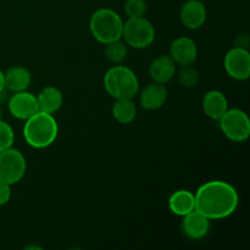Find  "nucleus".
<instances>
[{
	"instance_id": "nucleus-11",
	"label": "nucleus",
	"mask_w": 250,
	"mask_h": 250,
	"mask_svg": "<svg viewBox=\"0 0 250 250\" xmlns=\"http://www.w3.org/2000/svg\"><path fill=\"white\" fill-rule=\"evenodd\" d=\"M207 7L200 0H187L180 10V19L188 29H199L207 21Z\"/></svg>"
},
{
	"instance_id": "nucleus-9",
	"label": "nucleus",
	"mask_w": 250,
	"mask_h": 250,
	"mask_svg": "<svg viewBox=\"0 0 250 250\" xmlns=\"http://www.w3.org/2000/svg\"><path fill=\"white\" fill-rule=\"evenodd\" d=\"M7 109L15 119L23 121L39 111L37 97L27 90L12 93L7 99Z\"/></svg>"
},
{
	"instance_id": "nucleus-24",
	"label": "nucleus",
	"mask_w": 250,
	"mask_h": 250,
	"mask_svg": "<svg viewBox=\"0 0 250 250\" xmlns=\"http://www.w3.org/2000/svg\"><path fill=\"white\" fill-rule=\"evenodd\" d=\"M11 198V186L0 181V207H4Z\"/></svg>"
},
{
	"instance_id": "nucleus-19",
	"label": "nucleus",
	"mask_w": 250,
	"mask_h": 250,
	"mask_svg": "<svg viewBox=\"0 0 250 250\" xmlns=\"http://www.w3.org/2000/svg\"><path fill=\"white\" fill-rule=\"evenodd\" d=\"M112 116L119 124L128 125L137 116V106L132 99H116L112 106Z\"/></svg>"
},
{
	"instance_id": "nucleus-21",
	"label": "nucleus",
	"mask_w": 250,
	"mask_h": 250,
	"mask_svg": "<svg viewBox=\"0 0 250 250\" xmlns=\"http://www.w3.org/2000/svg\"><path fill=\"white\" fill-rule=\"evenodd\" d=\"M178 82L186 88H194L199 83V72L192 65L182 66L177 73Z\"/></svg>"
},
{
	"instance_id": "nucleus-16",
	"label": "nucleus",
	"mask_w": 250,
	"mask_h": 250,
	"mask_svg": "<svg viewBox=\"0 0 250 250\" xmlns=\"http://www.w3.org/2000/svg\"><path fill=\"white\" fill-rule=\"evenodd\" d=\"M32 75L23 66H12L4 72L5 89L7 92L16 93L27 90L31 85Z\"/></svg>"
},
{
	"instance_id": "nucleus-3",
	"label": "nucleus",
	"mask_w": 250,
	"mask_h": 250,
	"mask_svg": "<svg viewBox=\"0 0 250 250\" xmlns=\"http://www.w3.org/2000/svg\"><path fill=\"white\" fill-rule=\"evenodd\" d=\"M104 88L114 99H133L139 92V81L136 73L124 65H114L105 72Z\"/></svg>"
},
{
	"instance_id": "nucleus-20",
	"label": "nucleus",
	"mask_w": 250,
	"mask_h": 250,
	"mask_svg": "<svg viewBox=\"0 0 250 250\" xmlns=\"http://www.w3.org/2000/svg\"><path fill=\"white\" fill-rule=\"evenodd\" d=\"M127 53H128L127 45L125 42H122V39L105 44V58L114 65H120V63L124 62L125 59L127 58Z\"/></svg>"
},
{
	"instance_id": "nucleus-10",
	"label": "nucleus",
	"mask_w": 250,
	"mask_h": 250,
	"mask_svg": "<svg viewBox=\"0 0 250 250\" xmlns=\"http://www.w3.org/2000/svg\"><path fill=\"white\" fill-rule=\"evenodd\" d=\"M168 55L181 67L193 65L198 58L197 44L189 37H178L170 44Z\"/></svg>"
},
{
	"instance_id": "nucleus-8",
	"label": "nucleus",
	"mask_w": 250,
	"mask_h": 250,
	"mask_svg": "<svg viewBox=\"0 0 250 250\" xmlns=\"http://www.w3.org/2000/svg\"><path fill=\"white\" fill-rule=\"evenodd\" d=\"M227 75L236 81H246L250 77V53L248 49L233 46L227 51L224 60Z\"/></svg>"
},
{
	"instance_id": "nucleus-17",
	"label": "nucleus",
	"mask_w": 250,
	"mask_h": 250,
	"mask_svg": "<svg viewBox=\"0 0 250 250\" xmlns=\"http://www.w3.org/2000/svg\"><path fill=\"white\" fill-rule=\"evenodd\" d=\"M36 97L37 102H38L39 111L46 112V114L54 115L61 109L63 104L62 93L59 88L54 87V85L44 87Z\"/></svg>"
},
{
	"instance_id": "nucleus-25",
	"label": "nucleus",
	"mask_w": 250,
	"mask_h": 250,
	"mask_svg": "<svg viewBox=\"0 0 250 250\" xmlns=\"http://www.w3.org/2000/svg\"><path fill=\"white\" fill-rule=\"evenodd\" d=\"M249 45V36L247 33H242L237 37L236 41V46H239V48L248 49Z\"/></svg>"
},
{
	"instance_id": "nucleus-6",
	"label": "nucleus",
	"mask_w": 250,
	"mask_h": 250,
	"mask_svg": "<svg viewBox=\"0 0 250 250\" xmlns=\"http://www.w3.org/2000/svg\"><path fill=\"white\" fill-rule=\"evenodd\" d=\"M220 128L227 139L236 143L246 142L250 136V119L241 109H229L219 120Z\"/></svg>"
},
{
	"instance_id": "nucleus-22",
	"label": "nucleus",
	"mask_w": 250,
	"mask_h": 250,
	"mask_svg": "<svg viewBox=\"0 0 250 250\" xmlns=\"http://www.w3.org/2000/svg\"><path fill=\"white\" fill-rule=\"evenodd\" d=\"M124 10L128 19L142 17L146 12V0H126L124 5Z\"/></svg>"
},
{
	"instance_id": "nucleus-13",
	"label": "nucleus",
	"mask_w": 250,
	"mask_h": 250,
	"mask_svg": "<svg viewBox=\"0 0 250 250\" xmlns=\"http://www.w3.org/2000/svg\"><path fill=\"white\" fill-rule=\"evenodd\" d=\"M210 221L203 214H200L197 210L188 212L183 216L182 221V231L186 236L193 241H199L205 238L210 231Z\"/></svg>"
},
{
	"instance_id": "nucleus-1",
	"label": "nucleus",
	"mask_w": 250,
	"mask_h": 250,
	"mask_svg": "<svg viewBox=\"0 0 250 250\" xmlns=\"http://www.w3.org/2000/svg\"><path fill=\"white\" fill-rule=\"evenodd\" d=\"M195 210L209 220H222L231 216L239 204L236 188L220 180L209 181L194 193Z\"/></svg>"
},
{
	"instance_id": "nucleus-12",
	"label": "nucleus",
	"mask_w": 250,
	"mask_h": 250,
	"mask_svg": "<svg viewBox=\"0 0 250 250\" xmlns=\"http://www.w3.org/2000/svg\"><path fill=\"white\" fill-rule=\"evenodd\" d=\"M168 92L165 84L153 82L139 92V104L144 110L155 111L161 109L167 100Z\"/></svg>"
},
{
	"instance_id": "nucleus-4",
	"label": "nucleus",
	"mask_w": 250,
	"mask_h": 250,
	"mask_svg": "<svg viewBox=\"0 0 250 250\" xmlns=\"http://www.w3.org/2000/svg\"><path fill=\"white\" fill-rule=\"evenodd\" d=\"M124 20L112 9L102 7L93 12L89 19V31L97 42L102 44L122 39Z\"/></svg>"
},
{
	"instance_id": "nucleus-23",
	"label": "nucleus",
	"mask_w": 250,
	"mask_h": 250,
	"mask_svg": "<svg viewBox=\"0 0 250 250\" xmlns=\"http://www.w3.org/2000/svg\"><path fill=\"white\" fill-rule=\"evenodd\" d=\"M15 133L12 127L7 122L0 119V151L9 149L14 146Z\"/></svg>"
},
{
	"instance_id": "nucleus-27",
	"label": "nucleus",
	"mask_w": 250,
	"mask_h": 250,
	"mask_svg": "<svg viewBox=\"0 0 250 250\" xmlns=\"http://www.w3.org/2000/svg\"><path fill=\"white\" fill-rule=\"evenodd\" d=\"M2 117V110H1V105H0V119Z\"/></svg>"
},
{
	"instance_id": "nucleus-14",
	"label": "nucleus",
	"mask_w": 250,
	"mask_h": 250,
	"mask_svg": "<svg viewBox=\"0 0 250 250\" xmlns=\"http://www.w3.org/2000/svg\"><path fill=\"white\" fill-rule=\"evenodd\" d=\"M149 76L153 82L166 84L176 76V63L168 54L158 56L149 66Z\"/></svg>"
},
{
	"instance_id": "nucleus-15",
	"label": "nucleus",
	"mask_w": 250,
	"mask_h": 250,
	"mask_svg": "<svg viewBox=\"0 0 250 250\" xmlns=\"http://www.w3.org/2000/svg\"><path fill=\"white\" fill-rule=\"evenodd\" d=\"M203 110L209 119L219 121L229 110V100L220 90H209L203 98Z\"/></svg>"
},
{
	"instance_id": "nucleus-26",
	"label": "nucleus",
	"mask_w": 250,
	"mask_h": 250,
	"mask_svg": "<svg viewBox=\"0 0 250 250\" xmlns=\"http://www.w3.org/2000/svg\"><path fill=\"white\" fill-rule=\"evenodd\" d=\"M5 89V83H4V72L0 71V92Z\"/></svg>"
},
{
	"instance_id": "nucleus-18",
	"label": "nucleus",
	"mask_w": 250,
	"mask_h": 250,
	"mask_svg": "<svg viewBox=\"0 0 250 250\" xmlns=\"http://www.w3.org/2000/svg\"><path fill=\"white\" fill-rule=\"evenodd\" d=\"M168 209L172 214L183 217L195 210L194 193L187 189H178L168 198Z\"/></svg>"
},
{
	"instance_id": "nucleus-7",
	"label": "nucleus",
	"mask_w": 250,
	"mask_h": 250,
	"mask_svg": "<svg viewBox=\"0 0 250 250\" xmlns=\"http://www.w3.org/2000/svg\"><path fill=\"white\" fill-rule=\"evenodd\" d=\"M27 161L23 154L15 148L0 151V181L12 186L24 177Z\"/></svg>"
},
{
	"instance_id": "nucleus-2",
	"label": "nucleus",
	"mask_w": 250,
	"mask_h": 250,
	"mask_svg": "<svg viewBox=\"0 0 250 250\" xmlns=\"http://www.w3.org/2000/svg\"><path fill=\"white\" fill-rule=\"evenodd\" d=\"M59 136V125L54 115L38 111L26 120L23 138L34 149H45L55 143Z\"/></svg>"
},
{
	"instance_id": "nucleus-5",
	"label": "nucleus",
	"mask_w": 250,
	"mask_h": 250,
	"mask_svg": "<svg viewBox=\"0 0 250 250\" xmlns=\"http://www.w3.org/2000/svg\"><path fill=\"white\" fill-rule=\"evenodd\" d=\"M122 39L133 49H146L155 41V28L146 17H132L124 22Z\"/></svg>"
}]
</instances>
